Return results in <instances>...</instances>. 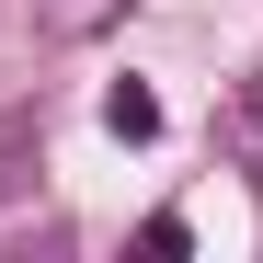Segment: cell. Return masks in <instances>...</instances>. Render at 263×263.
<instances>
[{
  "label": "cell",
  "instance_id": "6da1fadb",
  "mask_svg": "<svg viewBox=\"0 0 263 263\" xmlns=\"http://www.w3.org/2000/svg\"><path fill=\"white\" fill-rule=\"evenodd\" d=\"M34 23H46L58 46H92V34H115V23H126V0H34Z\"/></svg>",
  "mask_w": 263,
  "mask_h": 263
},
{
  "label": "cell",
  "instance_id": "7a4b0ae2",
  "mask_svg": "<svg viewBox=\"0 0 263 263\" xmlns=\"http://www.w3.org/2000/svg\"><path fill=\"white\" fill-rule=\"evenodd\" d=\"M103 126H115V138H160V92H149V80H115V92H103Z\"/></svg>",
  "mask_w": 263,
  "mask_h": 263
},
{
  "label": "cell",
  "instance_id": "3957f363",
  "mask_svg": "<svg viewBox=\"0 0 263 263\" xmlns=\"http://www.w3.org/2000/svg\"><path fill=\"white\" fill-rule=\"evenodd\" d=\"M229 149L252 160V183H263V69L240 80V103H229Z\"/></svg>",
  "mask_w": 263,
  "mask_h": 263
}]
</instances>
